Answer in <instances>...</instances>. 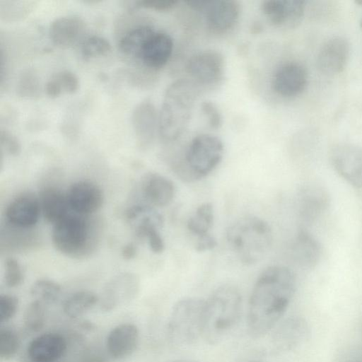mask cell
Returning <instances> with one entry per match:
<instances>
[{"label": "cell", "mask_w": 362, "mask_h": 362, "mask_svg": "<svg viewBox=\"0 0 362 362\" xmlns=\"http://www.w3.org/2000/svg\"><path fill=\"white\" fill-rule=\"evenodd\" d=\"M99 297L93 291L82 290L73 293L64 301L62 310L70 318H77L91 310Z\"/></svg>", "instance_id": "obj_26"}, {"label": "cell", "mask_w": 362, "mask_h": 362, "mask_svg": "<svg viewBox=\"0 0 362 362\" xmlns=\"http://www.w3.org/2000/svg\"><path fill=\"white\" fill-rule=\"evenodd\" d=\"M139 341L138 327L133 323H122L108 333L105 341L106 350L112 358L122 360L135 351Z\"/></svg>", "instance_id": "obj_20"}, {"label": "cell", "mask_w": 362, "mask_h": 362, "mask_svg": "<svg viewBox=\"0 0 362 362\" xmlns=\"http://www.w3.org/2000/svg\"><path fill=\"white\" fill-rule=\"evenodd\" d=\"M16 93L21 98L34 99L40 94V82L32 69L22 72L16 84Z\"/></svg>", "instance_id": "obj_32"}, {"label": "cell", "mask_w": 362, "mask_h": 362, "mask_svg": "<svg viewBox=\"0 0 362 362\" xmlns=\"http://www.w3.org/2000/svg\"><path fill=\"white\" fill-rule=\"evenodd\" d=\"M224 152L222 141L216 136L201 134L189 144L182 162L173 165L177 176L185 182L206 177L221 163Z\"/></svg>", "instance_id": "obj_6"}, {"label": "cell", "mask_w": 362, "mask_h": 362, "mask_svg": "<svg viewBox=\"0 0 362 362\" xmlns=\"http://www.w3.org/2000/svg\"><path fill=\"white\" fill-rule=\"evenodd\" d=\"M360 25H361V28H362V18H361V20Z\"/></svg>", "instance_id": "obj_45"}, {"label": "cell", "mask_w": 362, "mask_h": 362, "mask_svg": "<svg viewBox=\"0 0 362 362\" xmlns=\"http://www.w3.org/2000/svg\"><path fill=\"white\" fill-rule=\"evenodd\" d=\"M296 261L305 269H313L318 264L322 254L319 242L309 233L300 232L293 245Z\"/></svg>", "instance_id": "obj_24"}, {"label": "cell", "mask_w": 362, "mask_h": 362, "mask_svg": "<svg viewBox=\"0 0 362 362\" xmlns=\"http://www.w3.org/2000/svg\"><path fill=\"white\" fill-rule=\"evenodd\" d=\"M171 362H196V361H190V360H186V359H180V360H175V361H171Z\"/></svg>", "instance_id": "obj_44"}, {"label": "cell", "mask_w": 362, "mask_h": 362, "mask_svg": "<svg viewBox=\"0 0 362 362\" xmlns=\"http://www.w3.org/2000/svg\"><path fill=\"white\" fill-rule=\"evenodd\" d=\"M132 124L139 148L146 151L153 144L159 127V112L154 104L144 100L132 113Z\"/></svg>", "instance_id": "obj_12"}, {"label": "cell", "mask_w": 362, "mask_h": 362, "mask_svg": "<svg viewBox=\"0 0 362 362\" xmlns=\"http://www.w3.org/2000/svg\"><path fill=\"white\" fill-rule=\"evenodd\" d=\"M331 163L347 182L362 188V148L355 144L340 143L330 151Z\"/></svg>", "instance_id": "obj_10"}, {"label": "cell", "mask_w": 362, "mask_h": 362, "mask_svg": "<svg viewBox=\"0 0 362 362\" xmlns=\"http://www.w3.org/2000/svg\"><path fill=\"white\" fill-rule=\"evenodd\" d=\"M204 305L205 300L196 297L182 298L174 305L167 329L175 344L191 345L202 337Z\"/></svg>", "instance_id": "obj_7"}, {"label": "cell", "mask_w": 362, "mask_h": 362, "mask_svg": "<svg viewBox=\"0 0 362 362\" xmlns=\"http://www.w3.org/2000/svg\"><path fill=\"white\" fill-rule=\"evenodd\" d=\"M30 293L34 300L49 305L59 300L62 293V287L54 280L42 278L37 279L32 284Z\"/></svg>", "instance_id": "obj_29"}, {"label": "cell", "mask_w": 362, "mask_h": 362, "mask_svg": "<svg viewBox=\"0 0 362 362\" xmlns=\"http://www.w3.org/2000/svg\"><path fill=\"white\" fill-rule=\"evenodd\" d=\"M20 338L16 331L8 327L0 329V358L8 361L13 358L20 348Z\"/></svg>", "instance_id": "obj_33"}, {"label": "cell", "mask_w": 362, "mask_h": 362, "mask_svg": "<svg viewBox=\"0 0 362 362\" xmlns=\"http://www.w3.org/2000/svg\"><path fill=\"white\" fill-rule=\"evenodd\" d=\"M185 69L196 83L204 86H215L223 77L224 57L217 50H202L193 54L188 59Z\"/></svg>", "instance_id": "obj_9"}, {"label": "cell", "mask_w": 362, "mask_h": 362, "mask_svg": "<svg viewBox=\"0 0 362 362\" xmlns=\"http://www.w3.org/2000/svg\"><path fill=\"white\" fill-rule=\"evenodd\" d=\"M1 155L17 156L21 153V145L18 138L6 130L0 133Z\"/></svg>", "instance_id": "obj_37"}, {"label": "cell", "mask_w": 362, "mask_h": 362, "mask_svg": "<svg viewBox=\"0 0 362 362\" xmlns=\"http://www.w3.org/2000/svg\"><path fill=\"white\" fill-rule=\"evenodd\" d=\"M38 199L41 214L48 223L54 225L69 214L66 193L55 187L44 188Z\"/></svg>", "instance_id": "obj_23"}, {"label": "cell", "mask_w": 362, "mask_h": 362, "mask_svg": "<svg viewBox=\"0 0 362 362\" xmlns=\"http://www.w3.org/2000/svg\"><path fill=\"white\" fill-rule=\"evenodd\" d=\"M18 308L16 296L4 293L0 296V324L8 322L16 315Z\"/></svg>", "instance_id": "obj_36"}, {"label": "cell", "mask_w": 362, "mask_h": 362, "mask_svg": "<svg viewBox=\"0 0 362 362\" xmlns=\"http://www.w3.org/2000/svg\"><path fill=\"white\" fill-rule=\"evenodd\" d=\"M350 46L342 36H333L321 46L317 56L319 70L327 75H335L343 71L349 60Z\"/></svg>", "instance_id": "obj_16"}, {"label": "cell", "mask_w": 362, "mask_h": 362, "mask_svg": "<svg viewBox=\"0 0 362 362\" xmlns=\"http://www.w3.org/2000/svg\"><path fill=\"white\" fill-rule=\"evenodd\" d=\"M196 83L178 79L165 91L159 111L158 134L167 142L177 139L187 127L198 96Z\"/></svg>", "instance_id": "obj_2"}, {"label": "cell", "mask_w": 362, "mask_h": 362, "mask_svg": "<svg viewBox=\"0 0 362 362\" xmlns=\"http://www.w3.org/2000/svg\"><path fill=\"white\" fill-rule=\"evenodd\" d=\"M216 245V238L210 233L197 238L195 250L198 252H205L213 250Z\"/></svg>", "instance_id": "obj_41"}, {"label": "cell", "mask_w": 362, "mask_h": 362, "mask_svg": "<svg viewBox=\"0 0 362 362\" xmlns=\"http://www.w3.org/2000/svg\"><path fill=\"white\" fill-rule=\"evenodd\" d=\"M24 280V272L18 259L8 257L4 262V281L8 288L19 286Z\"/></svg>", "instance_id": "obj_35"}, {"label": "cell", "mask_w": 362, "mask_h": 362, "mask_svg": "<svg viewBox=\"0 0 362 362\" xmlns=\"http://www.w3.org/2000/svg\"><path fill=\"white\" fill-rule=\"evenodd\" d=\"M141 193L147 204L158 207L169 205L175 195L174 183L157 173H148L141 180Z\"/></svg>", "instance_id": "obj_22"}, {"label": "cell", "mask_w": 362, "mask_h": 362, "mask_svg": "<svg viewBox=\"0 0 362 362\" xmlns=\"http://www.w3.org/2000/svg\"><path fill=\"white\" fill-rule=\"evenodd\" d=\"M79 88L77 76L69 70H62L54 74L47 81L45 90L50 98H56L62 94H74Z\"/></svg>", "instance_id": "obj_27"}, {"label": "cell", "mask_w": 362, "mask_h": 362, "mask_svg": "<svg viewBox=\"0 0 362 362\" xmlns=\"http://www.w3.org/2000/svg\"><path fill=\"white\" fill-rule=\"evenodd\" d=\"M98 226L90 216L73 212L53 225L52 240L55 249L71 258L88 257L98 245Z\"/></svg>", "instance_id": "obj_5"}, {"label": "cell", "mask_w": 362, "mask_h": 362, "mask_svg": "<svg viewBox=\"0 0 362 362\" xmlns=\"http://www.w3.org/2000/svg\"><path fill=\"white\" fill-rule=\"evenodd\" d=\"M41 214L38 197L27 192L13 198L5 210L7 225L22 228L33 229Z\"/></svg>", "instance_id": "obj_15"}, {"label": "cell", "mask_w": 362, "mask_h": 362, "mask_svg": "<svg viewBox=\"0 0 362 362\" xmlns=\"http://www.w3.org/2000/svg\"><path fill=\"white\" fill-rule=\"evenodd\" d=\"M296 276L287 267L273 265L258 276L248 304L247 327L253 337L267 334L284 315L293 296Z\"/></svg>", "instance_id": "obj_1"}, {"label": "cell", "mask_w": 362, "mask_h": 362, "mask_svg": "<svg viewBox=\"0 0 362 362\" xmlns=\"http://www.w3.org/2000/svg\"><path fill=\"white\" fill-rule=\"evenodd\" d=\"M66 197L70 210L83 216H90L98 211L104 202L100 187L90 180H78L73 183Z\"/></svg>", "instance_id": "obj_13"}, {"label": "cell", "mask_w": 362, "mask_h": 362, "mask_svg": "<svg viewBox=\"0 0 362 362\" xmlns=\"http://www.w3.org/2000/svg\"><path fill=\"white\" fill-rule=\"evenodd\" d=\"M1 5V17L2 18H20L27 14L30 5L28 1H6Z\"/></svg>", "instance_id": "obj_38"}, {"label": "cell", "mask_w": 362, "mask_h": 362, "mask_svg": "<svg viewBox=\"0 0 362 362\" xmlns=\"http://www.w3.org/2000/svg\"><path fill=\"white\" fill-rule=\"evenodd\" d=\"M342 362H362V359L360 358H353L351 359L343 361Z\"/></svg>", "instance_id": "obj_43"}, {"label": "cell", "mask_w": 362, "mask_h": 362, "mask_svg": "<svg viewBox=\"0 0 362 362\" xmlns=\"http://www.w3.org/2000/svg\"><path fill=\"white\" fill-rule=\"evenodd\" d=\"M303 209L308 217L315 216L327 205V196L325 191L317 187L307 189L303 192Z\"/></svg>", "instance_id": "obj_31"}, {"label": "cell", "mask_w": 362, "mask_h": 362, "mask_svg": "<svg viewBox=\"0 0 362 362\" xmlns=\"http://www.w3.org/2000/svg\"><path fill=\"white\" fill-rule=\"evenodd\" d=\"M260 8L272 25L293 28L303 18L305 2L302 0H266L262 1Z\"/></svg>", "instance_id": "obj_14"}, {"label": "cell", "mask_w": 362, "mask_h": 362, "mask_svg": "<svg viewBox=\"0 0 362 362\" xmlns=\"http://www.w3.org/2000/svg\"><path fill=\"white\" fill-rule=\"evenodd\" d=\"M86 30L83 20L76 16H64L55 18L49 28V36L54 45L66 49L75 45Z\"/></svg>", "instance_id": "obj_21"}, {"label": "cell", "mask_w": 362, "mask_h": 362, "mask_svg": "<svg viewBox=\"0 0 362 362\" xmlns=\"http://www.w3.org/2000/svg\"><path fill=\"white\" fill-rule=\"evenodd\" d=\"M204 11L209 30L215 34H223L237 23L240 5L235 0L209 1Z\"/></svg>", "instance_id": "obj_18"}, {"label": "cell", "mask_w": 362, "mask_h": 362, "mask_svg": "<svg viewBox=\"0 0 362 362\" xmlns=\"http://www.w3.org/2000/svg\"><path fill=\"white\" fill-rule=\"evenodd\" d=\"M67 341L57 332L37 335L29 343L27 356L30 362H57L65 354Z\"/></svg>", "instance_id": "obj_19"}, {"label": "cell", "mask_w": 362, "mask_h": 362, "mask_svg": "<svg viewBox=\"0 0 362 362\" xmlns=\"http://www.w3.org/2000/svg\"><path fill=\"white\" fill-rule=\"evenodd\" d=\"M173 47V40L168 33L156 30L144 45L137 60L146 68L160 70L169 62Z\"/></svg>", "instance_id": "obj_17"}, {"label": "cell", "mask_w": 362, "mask_h": 362, "mask_svg": "<svg viewBox=\"0 0 362 362\" xmlns=\"http://www.w3.org/2000/svg\"><path fill=\"white\" fill-rule=\"evenodd\" d=\"M242 312V297L234 286L218 287L205 300L202 337L211 344L225 339L236 327Z\"/></svg>", "instance_id": "obj_3"}, {"label": "cell", "mask_w": 362, "mask_h": 362, "mask_svg": "<svg viewBox=\"0 0 362 362\" xmlns=\"http://www.w3.org/2000/svg\"><path fill=\"white\" fill-rule=\"evenodd\" d=\"M140 284L135 273L124 272L115 275L103 288L99 297L100 309L111 311L129 303L139 294Z\"/></svg>", "instance_id": "obj_8"}, {"label": "cell", "mask_w": 362, "mask_h": 362, "mask_svg": "<svg viewBox=\"0 0 362 362\" xmlns=\"http://www.w3.org/2000/svg\"><path fill=\"white\" fill-rule=\"evenodd\" d=\"M178 4L175 0H139L134 2L136 7L151 9L157 11H168Z\"/></svg>", "instance_id": "obj_40"}, {"label": "cell", "mask_w": 362, "mask_h": 362, "mask_svg": "<svg viewBox=\"0 0 362 362\" xmlns=\"http://www.w3.org/2000/svg\"><path fill=\"white\" fill-rule=\"evenodd\" d=\"M81 51L83 57L86 59L95 58L110 52L111 45L106 38L99 35H93L83 42Z\"/></svg>", "instance_id": "obj_34"}, {"label": "cell", "mask_w": 362, "mask_h": 362, "mask_svg": "<svg viewBox=\"0 0 362 362\" xmlns=\"http://www.w3.org/2000/svg\"><path fill=\"white\" fill-rule=\"evenodd\" d=\"M201 110L208 119L209 126L218 129L223 124V117L217 106L211 101H204L201 105Z\"/></svg>", "instance_id": "obj_39"}, {"label": "cell", "mask_w": 362, "mask_h": 362, "mask_svg": "<svg viewBox=\"0 0 362 362\" xmlns=\"http://www.w3.org/2000/svg\"><path fill=\"white\" fill-rule=\"evenodd\" d=\"M121 254L124 259H132L136 256L137 247L133 243H128L123 246Z\"/></svg>", "instance_id": "obj_42"}, {"label": "cell", "mask_w": 362, "mask_h": 362, "mask_svg": "<svg viewBox=\"0 0 362 362\" xmlns=\"http://www.w3.org/2000/svg\"><path fill=\"white\" fill-rule=\"evenodd\" d=\"M214 220V206L210 202L199 205L188 218L187 229L197 238L210 234Z\"/></svg>", "instance_id": "obj_28"}, {"label": "cell", "mask_w": 362, "mask_h": 362, "mask_svg": "<svg viewBox=\"0 0 362 362\" xmlns=\"http://www.w3.org/2000/svg\"><path fill=\"white\" fill-rule=\"evenodd\" d=\"M155 31L153 27L147 25L132 28L119 39V50L124 55L138 59L144 45Z\"/></svg>", "instance_id": "obj_25"}, {"label": "cell", "mask_w": 362, "mask_h": 362, "mask_svg": "<svg viewBox=\"0 0 362 362\" xmlns=\"http://www.w3.org/2000/svg\"><path fill=\"white\" fill-rule=\"evenodd\" d=\"M226 240L239 261L251 265L260 262L268 254L273 243V233L265 220L247 215L228 227Z\"/></svg>", "instance_id": "obj_4"}, {"label": "cell", "mask_w": 362, "mask_h": 362, "mask_svg": "<svg viewBox=\"0 0 362 362\" xmlns=\"http://www.w3.org/2000/svg\"><path fill=\"white\" fill-rule=\"evenodd\" d=\"M46 306L34 300L27 305L23 319L24 327L27 331L38 332L44 327L46 321Z\"/></svg>", "instance_id": "obj_30"}, {"label": "cell", "mask_w": 362, "mask_h": 362, "mask_svg": "<svg viewBox=\"0 0 362 362\" xmlns=\"http://www.w3.org/2000/svg\"><path fill=\"white\" fill-rule=\"evenodd\" d=\"M308 83V73L300 63L287 62L274 71L271 87L274 92L284 98H293L301 94Z\"/></svg>", "instance_id": "obj_11"}]
</instances>
